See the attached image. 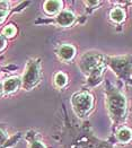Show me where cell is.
I'll use <instances>...</instances> for the list:
<instances>
[{
	"label": "cell",
	"instance_id": "obj_5",
	"mask_svg": "<svg viewBox=\"0 0 132 148\" xmlns=\"http://www.w3.org/2000/svg\"><path fill=\"white\" fill-rule=\"evenodd\" d=\"M105 61L114 74L123 80H128L132 73V56L105 57Z\"/></svg>",
	"mask_w": 132,
	"mask_h": 148
},
{
	"label": "cell",
	"instance_id": "obj_18",
	"mask_svg": "<svg viewBox=\"0 0 132 148\" xmlns=\"http://www.w3.org/2000/svg\"><path fill=\"white\" fill-rule=\"evenodd\" d=\"M9 3L7 2V1H0V9H2V10H9Z\"/></svg>",
	"mask_w": 132,
	"mask_h": 148
},
{
	"label": "cell",
	"instance_id": "obj_17",
	"mask_svg": "<svg viewBox=\"0 0 132 148\" xmlns=\"http://www.w3.org/2000/svg\"><path fill=\"white\" fill-rule=\"evenodd\" d=\"M7 16H8V12H7V10H2V9H0V24L7 18Z\"/></svg>",
	"mask_w": 132,
	"mask_h": 148
},
{
	"label": "cell",
	"instance_id": "obj_15",
	"mask_svg": "<svg viewBox=\"0 0 132 148\" xmlns=\"http://www.w3.org/2000/svg\"><path fill=\"white\" fill-rule=\"evenodd\" d=\"M28 148H47V146H45V144H44L43 141H41V140L34 138V139L29 140V143H28Z\"/></svg>",
	"mask_w": 132,
	"mask_h": 148
},
{
	"label": "cell",
	"instance_id": "obj_10",
	"mask_svg": "<svg viewBox=\"0 0 132 148\" xmlns=\"http://www.w3.org/2000/svg\"><path fill=\"white\" fill-rule=\"evenodd\" d=\"M116 138L122 144H128L129 141H131L132 139V130L129 129V128H127V127H123V128H121L120 130L118 131Z\"/></svg>",
	"mask_w": 132,
	"mask_h": 148
},
{
	"label": "cell",
	"instance_id": "obj_1",
	"mask_svg": "<svg viewBox=\"0 0 132 148\" xmlns=\"http://www.w3.org/2000/svg\"><path fill=\"white\" fill-rule=\"evenodd\" d=\"M77 64L79 70L85 76H87L88 84L90 86H96L101 83L104 68L106 66L104 54L96 51H87L80 56Z\"/></svg>",
	"mask_w": 132,
	"mask_h": 148
},
{
	"label": "cell",
	"instance_id": "obj_9",
	"mask_svg": "<svg viewBox=\"0 0 132 148\" xmlns=\"http://www.w3.org/2000/svg\"><path fill=\"white\" fill-rule=\"evenodd\" d=\"M63 2L60 0H48L43 3V10L49 16H57L62 10Z\"/></svg>",
	"mask_w": 132,
	"mask_h": 148
},
{
	"label": "cell",
	"instance_id": "obj_13",
	"mask_svg": "<svg viewBox=\"0 0 132 148\" xmlns=\"http://www.w3.org/2000/svg\"><path fill=\"white\" fill-rule=\"evenodd\" d=\"M53 82H54V85L58 88H63L68 84V76L63 71H58L53 77Z\"/></svg>",
	"mask_w": 132,
	"mask_h": 148
},
{
	"label": "cell",
	"instance_id": "obj_8",
	"mask_svg": "<svg viewBox=\"0 0 132 148\" xmlns=\"http://www.w3.org/2000/svg\"><path fill=\"white\" fill-rule=\"evenodd\" d=\"M21 87H22V77H18V76L9 77L5 79L2 83V88H3L5 94L16 93L17 90H19Z\"/></svg>",
	"mask_w": 132,
	"mask_h": 148
},
{
	"label": "cell",
	"instance_id": "obj_14",
	"mask_svg": "<svg viewBox=\"0 0 132 148\" xmlns=\"http://www.w3.org/2000/svg\"><path fill=\"white\" fill-rule=\"evenodd\" d=\"M16 33H17V28L12 24L7 25L2 29V36H5L6 38H12V37H14L16 35Z\"/></svg>",
	"mask_w": 132,
	"mask_h": 148
},
{
	"label": "cell",
	"instance_id": "obj_12",
	"mask_svg": "<svg viewBox=\"0 0 132 148\" xmlns=\"http://www.w3.org/2000/svg\"><path fill=\"white\" fill-rule=\"evenodd\" d=\"M109 18L115 22V23H121L124 21L125 18V12L120 7H114L111 12H109Z\"/></svg>",
	"mask_w": 132,
	"mask_h": 148
},
{
	"label": "cell",
	"instance_id": "obj_6",
	"mask_svg": "<svg viewBox=\"0 0 132 148\" xmlns=\"http://www.w3.org/2000/svg\"><path fill=\"white\" fill-rule=\"evenodd\" d=\"M77 50L75 48V45H72L70 43H64L61 44L57 50V56L59 58V60L62 62H70L73 60V58L76 57Z\"/></svg>",
	"mask_w": 132,
	"mask_h": 148
},
{
	"label": "cell",
	"instance_id": "obj_19",
	"mask_svg": "<svg viewBox=\"0 0 132 148\" xmlns=\"http://www.w3.org/2000/svg\"><path fill=\"white\" fill-rule=\"evenodd\" d=\"M3 93V88H2V83L0 82V95Z\"/></svg>",
	"mask_w": 132,
	"mask_h": 148
},
{
	"label": "cell",
	"instance_id": "obj_4",
	"mask_svg": "<svg viewBox=\"0 0 132 148\" xmlns=\"http://www.w3.org/2000/svg\"><path fill=\"white\" fill-rule=\"evenodd\" d=\"M70 104L78 118H85L94 109V96L89 92H77L71 96Z\"/></svg>",
	"mask_w": 132,
	"mask_h": 148
},
{
	"label": "cell",
	"instance_id": "obj_7",
	"mask_svg": "<svg viewBox=\"0 0 132 148\" xmlns=\"http://www.w3.org/2000/svg\"><path fill=\"white\" fill-rule=\"evenodd\" d=\"M54 24L60 26V27H69L73 25L76 22V15L71 10H67V9H62L53 19Z\"/></svg>",
	"mask_w": 132,
	"mask_h": 148
},
{
	"label": "cell",
	"instance_id": "obj_11",
	"mask_svg": "<svg viewBox=\"0 0 132 148\" xmlns=\"http://www.w3.org/2000/svg\"><path fill=\"white\" fill-rule=\"evenodd\" d=\"M21 137V135L18 136H15L12 139L8 140V135L5 130L0 129V148H6V147H9V146H12L15 143H16V139L18 141V138Z\"/></svg>",
	"mask_w": 132,
	"mask_h": 148
},
{
	"label": "cell",
	"instance_id": "obj_16",
	"mask_svg": "<svg viewBox=\"0 0 132 148\" xmlns=\"http://www.w3.org/2000/svg\"><path fill=\"white\" fill-rule=\"evenodd\" d=\"M6 45H7V38L5 36H2V34H0V51H2L5 49Z\"/></svg>",
	"mask_w": 132,
	"mask_h": 148
},
{
	"label": "cell",
	"instance_id": "obj_2",
	"mask_svg": "<svg viewBox=\"0 0 132 148\" xmlns=\"http://www.w3.org/2000/svg\"><path fill=\"white\" fill-rule=\"evenodd\" d=\"M105 94L109 118L115 125H119L127 118V99L116 87H114L109 83H106Z\"/></svg>",
	"mask_w": 132,
	"mask_h": 148
},
{
	"label": "cell",
	"instance_id": "obj_3",
	"mask_svg": "<svg viewBox=\"0 0 132 148\" xmlns=\"http://www.w3.org/2000/svg\"><path fill=\"white\" fill-rule=\"evenodd\" d=\"M41 59L34 58L26 62L22 76V87L25 90H33L41 82Z\"/></svg>",
	"mask_w": 132,
	"mask_h": 148
}]
</instances>
